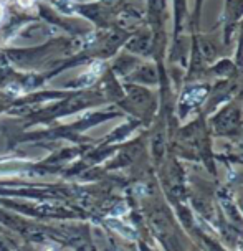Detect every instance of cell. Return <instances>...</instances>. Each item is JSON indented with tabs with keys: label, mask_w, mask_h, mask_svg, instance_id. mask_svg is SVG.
I'll use <instances>...</instances> for the list:
<instances>
[{
	"label": "cell",
	"mask_w": 243,
	"mask_h": 251,
	"mask_svg": "<svg viewBox=\"0 0 243 251\" xmlns=\"http://www.w3.org/2000/svg\"><path fill=\"white\" fill-rule=\"evenodd\" d=\"M2 12H3L2 10V5H0V20H2Z\"/></svg>",
	"instance_id": "cell-3"
},
{
	"label": "cell",
	"mask_w": 243,
	"mask_h": 251,
	"mask_svg": "<svg viewBox=\"0 0 243 251\" xmlns=\"http://www.w3.org/2000/svg\"><path fill=\"white\" fill-rule=\"evenodd\" d=\"M19 3L24 8H28V7H31L35 3V0H19Z\"/></svg>",
	"instance_id": "cell-2"
},
{
	"label": "cell",
	"mask_w": 243,
	"mask_h": 251,
	"mask_svg": "<svg viewBox=\"0 0 243 251\" xmlns=\"http://www.w3.org/2000/svg\"><path fill=\"white\" fill-rule=\"evenodd\" d=\"M205 96V89L204 88H193L189 89V91L184 94V101L189 102V104H195V102H200Z\"/></svg>",
	"instance_id": "cell-1"
}]
</instances>
